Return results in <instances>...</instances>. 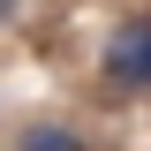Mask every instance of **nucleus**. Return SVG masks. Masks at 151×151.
<instances>
[{
    "label": "nucleus",
    "instance_id": "nucleus-2",
    "mask_svg": "<svg viewBox=\"0 0 151 151\" xmlns=\"http://www.w3.org/2000/svg\"><path fill=\"white\" fill-rule=\"evenodd\" d=\"M15 151H83V136L68 129V121H30V129H23V144Z\"/></svg>",
    "mask_w": 151,
    "mask_h": 151
},
{
    "label": "nucleus",
    "instance_id": "nucleus-3",
    "mask_svg": "<svg viewBox=\"0 0 151 151\" xmlns=\"http://www.w3.org/2000/svg\"><path fill=\"white\" fill-rule=\"evenodd\" d=\"M8 15H15V0H0V23H8Z\"/></svg>",
    "mask_w": 151,
    "mask_h": 151
},
{
    "label": "nucleus",
    "instance_id": "nucleus-1",
    "mask_svg": "<svg viewBox=\"0 0 151 151\" xmlns=\"http://www.w3.org/2000/svg\"><path fill=\"white\" fill-rule=\"evenodd\" d=\"M106 76L121 83V91H151V15H136V23L113 30V45H106Z\"/></svg>",
    "mask_w": 151,
    "mask_h": 151
}]
</instances>
